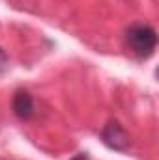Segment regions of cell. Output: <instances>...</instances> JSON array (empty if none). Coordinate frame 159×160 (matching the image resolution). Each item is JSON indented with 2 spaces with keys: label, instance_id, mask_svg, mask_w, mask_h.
Returning a JSON list of instances; mask_svg holds the SVG:
<instances>
[{
  "label": "cell",
  "instance_id": "1",
  "mask_svg": "<svg viewBox=\"0 0 159 160\" xmlns=\"http://www.w3.org/2000/svg\"><path fill=\"white\" fill-rule=\"evenodd\" d=\"M125 43L129 50L139 58H150L157 47V32L150 24H131L125 30Z\"/></svg>",
  "mask_w": 159,
  "mask_h": 160
},
{
  "label": "cell",
  "instance_id": "2",
  "mask_svg": "<svg viewBox=\"0 0 159 160\" xmlns=\"http://www.w3.org/2000/svg\"><path fill=\"white\" fill-rule=\"evenodd\" d=\"M101 138H103V143L107 147L114 149V151H127L129 145H131L129 134L125 132V128L118 121H111L109 125H105V128L101 132Z\"/></svg>",
  "mask_w": 159,
  "mask_h": 160
},
{
  "label": "cell",
  "instance_id": "3",
  "mask_svg": "<svg viewBox=\"0 0 159 160\" xmlns=\"http://www.w3.org/2000/svg\"><path fill=\"white\" fill-rule=\"evenodd\" d=\"M11 106H13V112L19 119L26 121L34 116V99L26 89H17L15 91Z\"/></svg>",
  "mask_w": 159,
  "mask_h": 160
},
{
  "label": "cell",
  "instance_id": "4",
  "mask_svg": "<svg viewBox=\"0 0 159 160\" xmlns=\"http://www.w3.org/2000/svg\"><path fill=\"white\" fill-rule=\"evenodd\" d=\"M6 63H8V56H6V52L0 48V71L6 69Z\"/></svg>",
  "mask_w": 159,
  "mask_h": 160
},
{
  "label": "cell",
  "instance_id": "5",
  "mask_svg": "<svg viewBox=\"0 0 159 160\" xmlns=\"http://www.w3.org/2000/svg\"><path fill=\"white\" fill-rule=\"evenodd\" d=\"M71 160H88V155H86V153H79L77 157H73Z\"/></svg>",
  "mask_w": 159,
  "mask_h": 160
}]
</instances>
